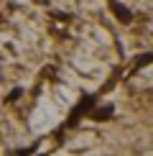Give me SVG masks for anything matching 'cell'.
Instances as JSON below:
<instances>
[{"label":"cell","instance_id":"1","mask_svg":"<svg viewBox=\"0 0 153 156\" xmlns=\"http://www.w3.org/2000/svg\"><path fill=\"white\" fill-rule=\"evenodd\" d=\"M89 108H94V97H84V100L79 102V108H76V110H74V115L69 118V126H76V120H79Z\"/></svg>","mask_w":153,"mask_h":156},{"label":"cell","instance_id":"2","mask_svg":"<svg viewBox=\"0 0 153 156\" xmlns=\"http://www.w3.org/2000/svg\"><path fill=\"white\" fill-rule=\"evenodd\" d=\"M110 8L115 10V16H117V21H123V23H130L133 21V13L125 8V5H120V0H110Z\"/></svg>","mask_w":153,"mask_h":156},{"label":"cell","instance_id":"3","mask_svg":"<svg viewBox=\"0 0 153 156\" xmlns=\"http://www.w3.org/2000/svg\"><path fill=\"white\" fill-rule=\"evenodd\" d=\"M112 113H115V108L112 105H105V108L94 110V120H107V118H112Z\"/></svg>","mask_w":153,"mask_h":156},{"label":"cell","instance_id":"4","mask_svg":"<svg viewBox=\"0 0 153 156\" xmlns=\"http://www.w3.org/2000/svg\"><path fill=\"white\" fill-rule=\"evenodd\" d=\"M151 62H153V54H143V56H138L135 67H145V64H151Z\"/></svg>","mask_w":153,"mask_h":156},{"label":"cell","instance_id":"5","mask_svg":"<svg viewBox=\"0 0 153 156\" xmlns=\"http://www.w3.org/2000/svg\"><path fill=\"white\" fill-rule=\"evenodd\" d=\"M33 151H36V146H31V148H15L13 154H15V156H25V154H33Z\"/></svg>","mask_w":153,"mask_h":156},{"label":"cell","instance_id":"6","mask_svg":"<svg viewBox=\"0 0 153 156\" xmlns=\"http://www.w3.org/2000/svg\"><path fill=\"white\" fill-rule=\"evenodd\" d=\"M18 97H21V90H13V92L8 95V100H18Z\"/></svg>","mask_w":153,"mask_h":156}]
</instances>
